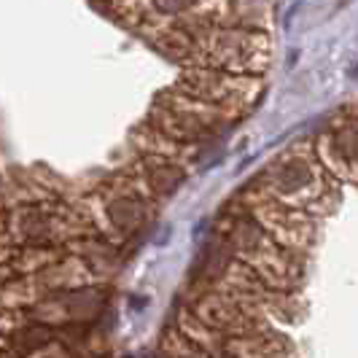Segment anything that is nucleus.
<instances>
[{"label":"nucleus","mask_w":358,"mask_h":358,"mask_svg":"<svg viewBox=\"0 0 358 358\" xmlns=\"http://www.w3.org/2000/svg\"><path fill=\"white\" fill-rule=\"evenodd\" d=\"M318 180H321V167L307 151H288L262 173L264 194L278 199L310 197L315 194Z\"/></svg>","instance_id":"f257e3e1"},{"label":"nucleus","mask_w":358,"mask_h":358,"mask_svg":"<svg viewBox=\"0 0 358 358\" xmlns=\"http://www.w3.org/2000/svg\"><path fill=\"white\" fill-rule=\"evenodd\" d=\"M321 148L329 164L358 176V116H348L340 127L329 129Z\"/></svg>","instance_id":"f03ea898"}]
</instances>
